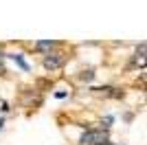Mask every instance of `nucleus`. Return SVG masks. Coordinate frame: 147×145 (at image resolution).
Listing matches in <instances>:
<instances>
[{"label": "nucleus", "mask_w": 147, "mask_h": 145, "mask_svg": "<svg viewBox=\"0 0 147 145\" xmlns=\"http://www.w3.org/2000/svg\"><path fill=\"white\" fill-rule=\"evenodd\" d=\"M66 64V55L61 53H46L44 57V68H49V70H57Z\"/></svg>", "instance_id": "nucleus-2"}, {"label": "nucleus", "mask_w": 147, "mask_h": 145, "mask_svg": "<svg viewBox=\"0 0 147 145\" xmlns=\"http://www.w3.org/2000/svg\"><path fill=\"white\" fill-rule=\"evenodd\" d=\"M57 42H51V40H42V42H35V48L37 51H49L51 53V48H55Z\"/></svg>", "instance_id": "nucleus-3"}, {"label": "nucleus", "mask_w": 147, "mask_h": 145, "mask_svg": "<svg viewBox=\"0 0 147 145\" xmlns=\"http://www.w3.org/2000/svg\"><path fill=\"white\" fill-rule=\"evenodd\" d=\"M79 143L81 145H105L108 143V132L105 130H88L86 134H81Z\"/></svg>", "instance_id": "nucleus-1"}, {"label": "nucleus", "mask_w": 147, "mask_h": 145, "mask_svg": "<svg viewBox=\"0 0 147 145\" xmlns=\"http://www.w3.org/2000/svg\"><path fill=\"white\" fill-rule=\"evenodd\" d=\"M2 123H5V121H2V119H0V127H2Z\"/></svg>", "instance_id": "nucleus-4"}, {"label": "nucleus", "mask_w": 147, "mask_h": 145, "mask_svg": "<svg viewBox=\"0 0 147 145\" xmlns=\"http://www.w3.org/2000/svg\"><path fill=\"white\" fill-rule=\"evenodd\" d=\"M0 62H2V53H0Z\"/></svg>", "instance_id": "nucleus-5"}]
</instances>
